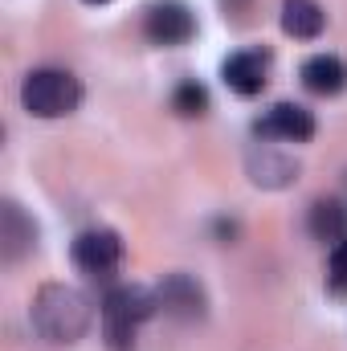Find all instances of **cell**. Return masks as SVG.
Segmentation results:
<instances>
[{
    "mask_svg": "<svg viewBox=\"0 0 347 351\" xmlns=\"http://www.w3.org/2000/svg\"><path fill=\"white\" fill-rule=\"evenodd\" d=\"M156 298H160V306H164L168 315H176V319H200V315H204V290H200L196 278H188V274H168V278L160 282Z\"/></svg>",
    "mask_w": 347,
    "mask_h": 351,
    "instance_id": "obj_9",
    "label": "cell"
},
{
    "mask_svg": "<svg viewBox=\"0 0 347 351\" xmlns=\"http://www.w3.org/2000/svg\"><path fill=\"white\" fill-rule=\"evenodd\" d=\"M327 282L335 294H347V237L331 245V262H327Z\"/></svg>",
    "mask_w": 347,
    "mask_h": 351,
    "instance_id": "obj_15",
    "label": "cell"
},
{
    "mask_svg": "<svg viewBox=\"0 0 347 351\" xmlns=\"http://www.w3.org/2000/svg\"><path fill=\"white\" fill-rule=\"evenodd\" d=\"M29 319H33L41 339H49V343H78L90 331V323H94V306H90V298L78 286L45 282L33 294Z\"/></svg>",
    "mask_w": 347,
    "mask_h": 351,
    "instance_id": "obj_1",
    "label": "cell"
},
{
    "mask_svg": "<svg viewBox=\"0 0 347 351\" xmlns=\"http://www.w3.org/2000/svg\"><path fill=\"white\" fill-rule=\"evenodd\" d=\"M86 4H106V0H86Z\"/></svg>",
    "mask_w": 347,
    "mask_h": 351,
    "instance_id": "obj_16",
    "label": "cell"
},
{
    "mask_svg": "<svg viewBox=\"0 0 347 351\" xmlns=\"http://www.w3.org/2000/svg\"><path fill=\"white\" fill-rule=\"evenodd\" d=\"M250 176H254V184L282 188V184H290L298 176V164L278 156V152H270V147H261V152H250Z\"/></svg>",
    "mask_w": 347,
    "mask_h": 351,
    "instance_id": "obj_13",
    "label": "cell"
},
{
    "mask_svg": "<svg viewBox=\"0 0 347 351\" xmlns=\"http://www.w3.org/2000/svg\"><path fill=\"white\" fill-rule=\"evenodd\" d=\"M221 78H225V86L233 94L254 98L270 82V53L265 49H237V53H229L225 66H221Z\"/></svg>",
    "mask_w": 347,
    "mask_h": 351,
    "instance_id": "obj_7",
    "label": "cell"
},
{
    "mask_svg": "<svg viewBox=\"0 0 347 351\" xmlns=\"http://www.w3.org/2000/svg\"><path fill=\"white\" fill-rule=\"evenodd\" d=\"M33 245H37V225H33V217H29L16 200H4V204H0V258L12 265V262H21Z\"/></svg>",
    "mask_w": 347,
    "mask_h": 351,
    "instance_id": "obj_8",
    "label": "cell"
},
{
    "mask_svg": "<svg viewBox=\"0 0 347 351\" xmlns=\"http://www.w3.org/2000/svg\"><path fill=\"white\" fill-rule=\"evenodd\" d=\"M172 106L184 114V119H196V114H204V110H208V90L200 86L196 78H188V82H180V86H176Z\"/></svg>",
    "mask_w": 347,
    "mask_h": 351,
    "instance_id": "obj_14",
    "label": "cell"
},
{
    "mask_svg": "<svg viewBox=\"0 0 347 351\" xmlns=\"http://www.w3.org/2000/svg\"><path fill=\"white\" fill-rule=\"evenodd\" d=\"M327 25V12L319 0H282V33L294 41H315Z\"/></svg>",
    "mask_w": 347,
    "mask_h": 351,
    "instance_id": "obj_10",
    "label": "cell"
},
{
    "mask_svg": "<svg viewBox=\"0 0 347 351\" xmlns=\"http://www.w3.org/2000/svg\"><path fill=\"white\" fill-rule=\"evenodd\" d=\"M160 311L156 290L147 286H110L102 298V335L110 351H131L135 348V331L139 323H147Z\"/></svg>",
    "mask_w": 347,
    "mask_h": 351,
    "instance_id": "obj_2",
    "label": "cell"
},
{
    "mask_svg": "<svg viewBox=\"0 0 347 351\" xmlns=\"http://www.w3.org/2000/svg\"><path fill=\"white\" fill-rule=\"evenodd\" d=\"M261 139H282V143H307L315 135V114L298 102H274L258 123H254Z\"/></svg>",
    "mask_w": 347,
    "mask_h": 351,
    "instance_id": "obj_6",
    "label": "cell"
},
{
    "mask_svg": "<svg viewBox=\"0 0 347 351\" xmlns=\"http://www.w3.org/2000/svg\"><path fill=\"white\" fill-rule=\"evenodd\" d=\"M302 86L311 90V94H339L347 86V66L344 58H335V53H315V58H307L302 62Z\"/></svg>",
    "mask_w": 347,
    "mask_h": 351,
    "instance_id": "obj_11",
    "label": "cell"
},
{
    "mask_svg": "<svg viewBox=\"0 0 347 351\" xmlns=\"http://www.w3.org/2000/svg\"><path fill=\"white\" fill-rule=\"evenodd\" d=\"M21 106L33 119H66L82 106V82L70 70H53V66L33 70L21 82Z\"/></svg>",
    "mask_w": 347,
    "mask_h": 351,
    "instance_id": "obj_3",
    "label": "cell"
},
{
    "mask_svg": "<svg viewBox=\"0 0 347 351\" xmlns=\"http://www.w3.org/2000/svg\"><path fill=\"white\" fill-rule=\"evenodd\" d=\"M70 258H74L78 269H86L94 278H106V274H115L119 262H123V241H119L115 229H86V233L74 237Z\"/></svg>",
    "mask_w": 347,
    "mask_h": 351,
    "instance_id": "obj_4",
    "label": "cell"
},
{
    "mask_svg": "<svg viewBox=\"0 0 347 351\" xmlns=\"http://www.w3.org/2000/svg\"><path fill=\"white\" fill-rule=\"evenodd\" d=\"M143 33L156 41V45H184L192 41L196 33V16L188 4L180 0H156L147 12H143Z\"/></svg>",
    "mask_w": 347,
    "mask_h": 351,
    "instance_id": "obj_5",
    "label": "cell"
},
{
    "mask_svg": "<svg viewBox=\"0 0 347 351\" xmlns=\"http://www.w3.org/2000/svg\"><path fill=\"white\" fill-rule=\"evenodd\" d=\"M307 229L315 241H344L347 237V204L344 200H315L311 204V217H307Z\"/></svg>",
    "mask_w": 347,
    "mask_h": 351,
    "instance_id": "obj_12",
    "label": "cell"
}]
</instances>
